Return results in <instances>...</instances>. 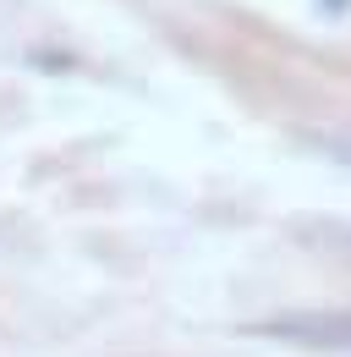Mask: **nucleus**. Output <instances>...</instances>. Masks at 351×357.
Returning <instances> with one entry per match:
<instances>
[{"instance_id":"f257e3e1","label":"nucleus","mask_w":351,"mask_h":357,"mask_svg":"<svg viewBox=\"0 0 351 357\" xmlns=\"http://www.w3.org/2000/svg\"><path fill=\"white\" fill-rule=\"evenodd\" d=\"M247 335L274 341V347H297V352H351V308H286L253 319Z\"/></svg>"},{"instance_id":"7ed1b4c3","label":"nucleus","mask_w":351,"mask_h":357,"mask_svg":"<svg viewBox=\"0 0 351 357\" xmlns=\"http://www.w3.org/2000/svg\"><path fill=\"white\" fill-rule=\"evenodd\" d=\"M297 143L313 149L318 160H329V165L351 171V132H341V127H307V132H297Z\"/></svg>"},{"instance_id":"f03ea898","label":"nucleus","mask_w":351,"mask_h":357,"mask_svg":"<svg viewBox=\"0 0 351 357\" xmlns=\"http://www.w3.org/2000/svg\"><path fill=\"white\" fill-rule=\"evenodd\" d=\"M291 236L302 242L307 253H318V259L351 264V220H335V215H302V220H291Z\"/></svg>"},{"instance_id":"20e7f679","label":"nucleus","mask_w":351,"mask_h":357,"mask_svg":"<svg viewBox=\"0 0 351 357\" xmlns=\"http://www.w3.org/2000/svg\"><path fill=\"white\" fill-rule=\"evenodd\" d=\"M313 11L335 22V17H346V11H351V0H313Z\"/></svg>"}]
</instances>
